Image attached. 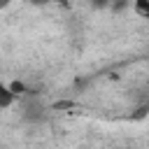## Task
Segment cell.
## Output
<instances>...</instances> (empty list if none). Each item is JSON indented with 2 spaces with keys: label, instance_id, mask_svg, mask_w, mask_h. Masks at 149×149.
I'll list each match as a JSON object with an SVG mask.
<instances>
[{
  "label": "cell",
  "instance_id": "obj_1",
  "mask_svg": "<svg viewBox=\"0 0 149 149\" xmlns=\"http://www.w3.org/2000/svg\"><path fill=\"white\" fill-rule=\"evenodd\" d=\"M16 102V95L9 91V86L5 81H0V109H9Z\"/></svg>",
  "mask_w": 149,
  "mask_h": 149
},
{
  "label": "cell",
  "instance_id": "obj_2",
  "mask_svg": "<svg viewBox=\"0 0 149 149\" xmlns=\"http://www.w3.org/2000/svg\"><path fill=\"white\" fill-rule=\"evenodd\" d=\"M133 12L140 19H149V0H135L133 2Z\"/></svg>",
  "mask_w": 149,
  "mask_h": 149
},
{
  "label": "cell",
  "instance_id": "obj_3",
  "mask_svg": "<svg viewBox=\"0 0 149 149\" xmlns=\"http://www.w3.org/2000/svg\"><path fill=\"white\" fill-rule=\"evenodd\" d=\"M7 86H9V91H12V93H14L16 98H19V95H23V93H28V86H26V84H23L21 79H12V81H9Z\"/></svg>",
  "mask_w": 149,
  "mask_h": 149
}]
</instances>
